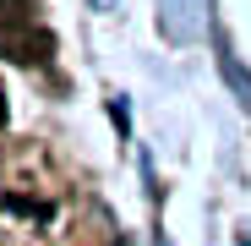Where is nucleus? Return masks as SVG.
I'll use <instances>...</instances> for the list:
<instances>
[{
  "label": "nucleus",
  "instance_id": "1",
  "mask_svg": "<svg viewBox=\"0 0 251 246\" xmlns=\"http://www.w3.org/2000/svg\"><path fill=\"white\" fill-rule=\"evenodd\" d=\"M55 55V33L50 27H0V60H17V66H38V60H50Z\"/></svg>",
  "mask_w": 251,
  "mask_h": 246
},
{
  "label": "nucleus",
  "instance_id": "2",
  "mask_svg": "<svg viewBox=\"0 0 251 246\" xmlns=\"http://www.w3.org/2000/svg\"><path fill=\"white\" fill-rule=\"evenodd\" d=\"M17 17H22V0H0V27L17 22Z\"/></svg>",
  "mask_w": 251,
  "mask_h": 246
},
{
  "label": "nucleus",
  "instance_id": "3",
  "mask_svg": "<svg viewBox=\"0 0 251 246\" xmlns=\"http://www.w3.org/2000/svg\"><path fill=\"white\" fill-rule=\"evenodd\" d=\"M0 126H6V88H0Z\"/></svg>",
  "mask_w": 251,
  "mask_h": 246
}]
</instances>
